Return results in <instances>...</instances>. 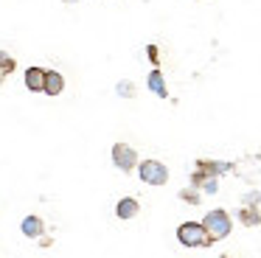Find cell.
Listing matches in <instances>:
<instances>
[{
  "label": "cell",
  "mask_w": 261,
  "mask_h": 258,
  "mask_svg": "<svg viewBox=\"0 0 261 258\" xmlns=\"http://www.w3.org/2000/svg\"><path fill=\"white\" fill-rule=\"evenodd\" d=\"M115 93H118L121 98H135L138 90H135V84H132V82H126V79H124V82L115 84Z\"/></svg>",
  "instance_id": "obj_15"
},
{
  "label": "cell",
  "mask_w": 261,
  "mask_h": 258,
  "mask_svg": "<svg viewBox=\"0 0 261 258\" xmlns=\"http://www.w3.org/2000/svg\"><path fill=\"white\" fill-rule=\"evenodd\" d=\"M146 54H149V59H152V65L158 67V65H160V50H158V45H149Z\"/></svg>",
  "instance_id": "obj_18"
},
{
  "label": "cell",
  "mask_w": 261,
  "mask_h": 258,
  "mask_svg": "<svg viewBox=\"0 0 261 258\" xmlns=\"http://www.w3.org/2000/svg\"><path fill=\"white\" fill-rule=\"evenodd\" d=\"M239 222H242L244 227H258L261 224V208L242 205V211H239Z\"/></svg>",
  "instance_id": "obj_10"
},
{
  "label": "cell",
  "mask_w": 261,
  "mask_h": 258,
  "mask_svg": "<svg viewBox=\"0 0 261 258\" xmlns=\"http://www.w3.org/2000/svg\"><path fill=\"white\" fill-rule=\"evenodd\" d=\"M25 87L31 93H45V70L42 67H29L25 70Z\"/></svg>",
  "instance_id": "obj_7"
},
{
  "label": "cell",
  "mask_w": 261,
  "mask_h": 258,
  "mask_svg": "<svg viewBox=\"0 0 261 258\" xmlns=\"http://www.w3.org/2000/svg\"><path fill=\"white\" fill-rule=\"evenodd\" d=\"M62 3H76V0H62Z\"/></svg>",
  "instance_id": "obj_19"
},
{
  "label": "cell",
  "mask_w": 261,
  "mask_h": 258,
  "mask_svg": "<svg viewBox=\"0 0 261 258\" xmlns=\"http://www.w3.org/2000/svg\"><path fill=\"white\" fill-rule=\"evenodd\" d=\"M233 168V163H225V160H208V157H199L197 160V166H194V171H191V185H202L205 179H211V177H219V174H225V171H230Z\"/></svg>",
  "instance_id": "obj_3"
},
{
  "label": "cell",
  "mask_w": 261,
  "mask_h": 258,
  "mask_svg": "<svg viewBox=\"0 0 261 258\" xmlns=\"http://www.w3.org/2000/svg\"><path fill=\"white\" fill-rule=\"evenodd\" d=\"M146 84H149V90H152V93L158 95V98H166V95H169V90H166V79H163V70H160V67L149 70Z\"/></svg>",
  "instance_id": "obj_8"
},
{
  "label": "cell",
  "mask_w": 261,
  "mask_h": 258,
  "mask_svg": "<svg viewBox=\"0 0 261 258\" xmlns=\"http://www.w3.org/2000/svg\"><path fill=\"white\" fill-rule=\"evenodd\" d=\"M199 191H202V194H216V191H219V177H211V179H205V183L199 185Z\"/></svg>",
  "instance_id": "obj_16"
},
{
  "label": "cell",
  "mask_w": 261,
  "mask_h": 258,
  "mask_svg": "<svg viewBox=\"0 0 261 258\" xmlns=\"http://www.w3.org/2000/svg\"><path fill=\"white\" fill-rule=\"evenodd\" d=\"M20 230H23L25 239H42V233H45V222H42L40 216H25L23 224H20Z\"/></svg>",
  "instance_id": "obj_6"
},
{
  "label": "cell",
  "mask_w": 261,
  "mask_h": 258,
  "mask_svg": "<svg viewBox=\"0 0 261 258\" xmlns=\"http://www.w3.org/2000/svg\"><path fill=\"white\" fill-rule=\"evenodd\" d=\"M65 90V79L57 70H45V95H59Z\"/></svg>",
  "instance_id": "obj_11"
},
{
  "label": "cell",
  "mask_w": 261,
  "mask_h": 258,
  "mask_svg": "<svg viewBox=\"0 0 261 258\" xmlns=\"http://www.w3.org/2000/svg\"><path fill=\"white\" fill-rule=\"evenodd\" d=\"M14 67H17V62H14L6 50H0V84H3V79H6V76H12Z\"/></svg>",
  "instance_id": "obj_13"
},
{
  "label": "cell",
  "mask_w": 261,
  "mask_h": 258,
  "mask_svg": "<svg viewBox=\"0 0 261 258\" xmlns=\"http://www.w3.org/2000/svg\"><path fill=\"white\" fill-rule=\"evenodd\" d=\"M177 241L182 247H188V250H205V247L214 244V239L208 236L202 222H182L177 227Z\"/></svg>",
  "instance_id": "obj_1"
},
{
  "label": "cell",
  "mask_w": 261,
  "mask_h": 258,
  "mask_svg": "<svg viewBox=\"0 0 261 258\" xmlns=\"http://www.w3.org/2000/svg\"><path fill=\"white\" fill-rule=\"evenodd\" d=\"M233 168H236L239 174H244L247 179H253L255 174L261 171V160H258V157H244V160H242V163H236Z\"/></svg>",
  "instance_id": "obj_12"
},
{
  "label": "cell",
  "mask_w": 261,
  "mask_h": 258,
  "mask_svg": "<svg viewBox=\"0 0 261 258\" xmlns=\"http://www.w3.org/2000/svg\"><path fill=\"white\" fill-rule=\"evenodd\" d=\"M199 194H202V191L197 188V185H188V188H182L180 194V202H186V205H199Z\"/></svg>",
  "instance_id": "obj_14"
},
{
  "label": "cell",
  "mask_w": 261,
  "mask_h": 258,
  "mask_svg": "<svg viewBox=\"0 0 261 258\" xmlns=\"http://www.w3.org/2000/svg\"><path fill=\"white\" fill-rule=\"evenodd\" d=\"M202 224H205V230H208V236L214 239V244H216V241H222V239H227V236H230V230H233L230 213L222 211V208H216V211H208V213H205Z\"/></svg>",
  "instance_id": "obj_2"
},
{
  "label": "cell",
  "mask_w": 261,
  "mask_h": 258,
  "mask_svg": "<svg viewBox=\"0 0 261 258\" xmlns=\"http://www.w3.org/2000/svg\"><path fill=\"white\" fill-rule=\"evenodd\" d=\"M138 177L146 185H166L169 183V168L160 160H141L138 163Z\"/></svg>",
  "instance_id": "obj_4"
},
{
  "label": "cell",
  "mask_w": 261,
  "mask_h": 258,
  "mask_svg": "<svg viewBox=\"0 0 261 258\" xmlns=\"http://www.w3.org/2000/svg\"><path fill=\"white\" fill-rule=\"evenodd\" d=\"M138 211H141V205H138L135 196H124V199L115 205V216L118 219H135Z\"/></svg>",
  "instance_id": "obj_9"
},
{
  "label": "cell",
  "mask_w": 261,
  "mask_h": 258,
  "mask_svg": "<svg viewBox=\"0 0 261 258\" xmlns=\"http://www.w3.org/2000/svg\"><path fill=\"white\" fill-rule=\"evenodd\" d=\"M113 163H115L118 171L129 174L132 168H138V151L132 149V146H126V143H115L113 146Z\"/></svg>",
  "instance_id": "obj_5"
},
{
  "label": "cell",
  "mask_w": 261,
  "mask_h": 258,
  "mask_svg": "<svg viewBox=\"0 0 261 258\" xmlns=\"http://www.w3.org/2000/svg\"><path fill=\"white\" fill-rule=\"evenodd\" d=\"M244 205H253V208H261V194H258V191H250V194L244 196Z\"/></svg>",
  "instance_id": "obj_17"
}]
</instances>
